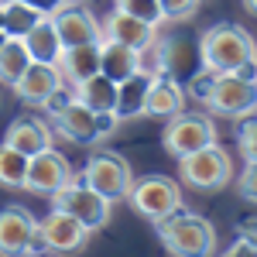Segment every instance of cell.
<instances>
[{"instance_id": "22", "label": "cell", "mask_w": 257, "mask_h": 257, "mask_svg": "<svg viewBox=\"0 0 257 257\" xmlns=\"http://www.w3.org/2000/svg\"><path fill=\"white\" fill-rule=\"evenodd\" d=\"M151 76L155 72H144L117 82V117L120 120H134L144 117V103H148V89H151Z\"/></svg>"}, {"instance_id": "1", "label": "cell", "mask_w": 257, "mask_h": 257, "mask_svg": "<svg viewBox=\"0 0 257 257\" xmlns=\"http://www.w3.org/2000/svg\"><path fill=\"white\" fill-rule=\"evenodd\" d=\"M199 52H202V65L213 69L219 76L237 72L243 62L257 59L254 38L240 28V24H213L202 38H199Z\"/></svg>"}, {"instance_id": "31", "label": "cell", "mask_w": 257, "mask_h": 257, "mask_svg": "<svg viewBox=\"0 0 257 257\" xmlns=\"http://www.w3.org/2000/svg\"><path fill=\"white\" fill-rule=\"evenodd\" d=\"M240 151H243V158L247 161H257V120H247V123H240Z\"/></svg>"}, {"instance_id": "4", "label": "cell", "mask_w": 257, "mask_h": 257, "mask_svg": "<svg viewBox=\"0 0 257 257\" xmlns=\"http://www.w3.org/2000/svg\"><path fill=\"white\" fill-rule=\"evenodd\" d=\"M127 199L134 206V213L148 216L151 223H158V219H165V216H172V213L182 209V189H178L175 178H165V175L138 178L131 185Z\"/></svg>"}, {"instance_id": "25", "label": "cell", "mask_w": 257, "mask_h": 257, "mask_svg": "<svg viewBox=\"0 0 257 257\" xmlns=\"http://www.w3.org/2000/svg\"><path fill=\"white\" fill-rule=\"evenodd\" d=\"M31 62H35V59H31V52H28L24 38H7V41H4V48H0V82L14 86V82L28 72Z\"/></svg>"}, {"instance_id": "15", "label": "cell", "mask_w": 257, "mask_h": 257, "mask_svg": "<svg viewBox=\"0 0 257 257\" xmlns=\"http://www.w3.org/2000/svg\"><path fill=\"white\" fill-rule=\"evenodd\" d=\"M185 110V86L165 72L151 76V89H148V103H144V117L172 120Z\"/></svg>"}, {"instance_id": "35", "label": "cell", "mask_w": 257, "mask_h": 257, "mask_svg": "<svg viewBox=\"0 0 257 257\" xmlns=\"http://www.w3.org/2000/svg\"><path fill=\"white\" fill-rule=\"evenodd\" d=\"M240 237L257 243V219H247V223H240Z\"/></svg>"}, {"instance_id": "39", "label": "cell", "mask_w": 257, "mask_h": 257, "mask_svg": "<svg viewBox=\"0 0 257 257\" xmlns=\"http://www.w3.org/2000/svg\"><path fill=\"white\" fill-rule=\"evenodd\" d=\"M223 257H233V254H223Z\"/></svg>"}, {"instance_id": "27", "label": "cell", "mask_w": 257, "mask_h": 257, "mask_svg": "<svg viewBox=\"0 0 257 257\" xmlns=\"http://www.w3.org/2000/svg\"><path fill=\"white\" fill-rule=\"evenodd\" d=\"M219 82V72H213V69H206V65H199L196 72L189 76V79L182 82L185 86V96H192L196 103H202V106H209V99H213V89H216Z\"/></svg>"}, {"instance_id": "34", "label": "cell", "mask_w": 257, "mask_h": 257, "mask_svg": "<svg viewBox=\"0 0 257 257\" xmlns=\"http://www.w3.org/2000/svg\"><path fill=\"white\" fill-rule=\"evenodd\" d=\"M226 254H233V257H257V243H250V240L240 237L237 243H233V247L226 250Z\"/></svg>"}, {"instance_id": "17", "label": "cell", "mask_w": 257, "mask_h": 257, "mask_svg": "<svg viewBox=\"0 0 257 257\" xmlns=\"http://www.w3.org/2000/svg\"><path fill=\"white\" fill-rule=\"evenodd\" d=\"M52 123H55V134L72 141V144H96L99 141L96 138V113L86 103H79V99H72L62 113H55Z\"/></svg>"}, {"instance_id": "12", "label": "cell", "mask_w": 257, "mask_h": 257, "mask_svg": "<svg viewBox=\"0 0 257 257\" xmlns=\"http://www.w3.org/2000/svg\"><path fill=\"white\" fill-rule=\"evenodd\" d=\"M72 178H76V172H72L69 158L59 155L55 148H48V151H41L35 158H28V182H24V189L38 192V196H55L62 185H69Z\"/></svg>"}, {"instance_id": "33", "label": "cell", "mask_w": 257, "mask_h": 257, "mask_svg": "<svg viewBox=\"0 0 257 257\" xmlns=\"http://www.w3.org/2000/svg\"><path fill=\"white\" fill-rule=\"evenodd\" d=\"M117 127H120L117 110H99V113H96V138L99 141L113 138V134H117Z\"/></svg>"}, {"instance_id": "6", "label": "cell", "mask_w": 257, "mask_h": 257, "mask_svg": "<svg viewBox=\"0 0 257 257\" xmlns=\"http://www.w3.org/2000/svg\"><path fill=\"white\" fill-rule=\"evenodd\" d=\"M52 206L62 209V213H69V216H76L89 230L106 226V219H110V199H103L96 189H89L82 178H72L69 185H62L59 192L52 196Z\"/></svg>"}, {"instance_id": "7", "label": "cell", "mask_w": 257, "mask_h": 257, "mask_svg": "<svg viewBox=\"0 0 257 257\" xmlns=\"http://www.w3.org/2000/svg\"><path fill=\"white\" fill-rule=\"evenodd\" d=\"M209 144H216V127L202 113H178L165 127V151L175 161L189 158V155H196Z\"/></svg>"}, {"instance_id": "24", "label": "cell", "mask_w": 257, "mask_h": 257, "mask_svg": "<svg viewBox=\"0 0 257 257\" xmlns=\"http://www.w3.org/2000/svg\"><path fill=\"white\" fill-rule=\"evenodd\" d=\"M76 99L86 103L93 113H99V110H117V82L110 79V76H103V72H96V76H89L86 82L76 86Z\"/></svg>"}, {"instance_id": "19", "label": "cell", "mask_w": 257, "mask_h": 257, "mask_svg": "<svg viewBox=\"0 0 257 257\" xmlns=\"http://www.w3.org/2000/svg\"><path fill=\"white\" fill-rule=\"evenodd\" d=\"M99 48H103V55H99V72H103V76H110L113 82L131 79V76H138L141 69H144V65H141L144 55H141L138 48H127V45L110 41V38L99 41Z\"/></svg>"}, {"instance_id": "8", "label": "cell", "mask_w": 257, "mask_h": 257, "mask_svg": "<svg viewBox=\"0 0 257 257\" xmlns=\"http://www.w3.org/2000/svg\"><path fill=\"white\" fill-rule=\"evenodd\" d=\"M38 219L21 206L0 209V257H38Z\"/></svg>"}, {"instance_id": "16", "label": "cell", "mask_w": 257, "mask_h": 257, "mask_svg": "<svg viewBox=\"0 0 257 257\" xmlns=\"http://www.w3.org/2000/svg\"><path fill=\"white\" fill-rule=\"evenodd\" d=\"M103 38L120 41L127 48H138V52H148L155 41H158V28L155 24H144V21L131 18L123 11H113L110 18L103 21Z\"/></svg>"}, {"instance_id": "37", "label": "cell", "mask_w": 257, "mask_h": 257, "mask_svg": "<svg viewBox=\"0 0 257 257\" xmlns=\"http://www.w3.org/2000/svg\"><path fill=\"white\" fill-rule=\"evenodd\" d=\"M243 7H247L250 14H257V0H243Z\"/></svg>"}, {"instance_id": "18", "label": "cell", "mask_w": 257, "mask_h": 257, "mask_svg": "<svg viewBox=\"0 0 257 257\" xmlns=\"http://www.w3.org/2000/svg\"><path fill=\"white\" fill-rule=\"evenodd\" d=\"M4 144L14 148V151H21V155H28V158H35V155H41V151L52 148V127L38 117H21L7 127Z\"/></svg>"}, {"instance_id": "9", "label": "cell", "mask_w": 257, "mask_h": 257, "mask_svg": "<svg viewBox=\"0 0 257 257\" xmlns=\"http://www.w3.org/2000/svg\"><path fill=\"white\" fill-rule=\"evenodd\" d=\"M148 55H155V72H165V76H172L178 82H185L202 65V52L189 38H165V35H158V41L148 48Z\"/></svg>"}, {"instance_id": "11", "label": "cell", "mask_w": 257, "mask_h": 257, "mask_svg": "<svg viewBox=\"0 0 257 257\" xmlns=\"http://www.w3.org/2000/svg\"><path fill=\"white\" fill-rule=\"evenodd\" d=\"M89 226H82L76 216H69V213H62L52 206V213L38 223V240L45 250H59V254H76L86 247V240H89Z\"/></svg>"}, {"instance_id": "30", "label": "cell", "mask_w": 257, "mask_h": 257, "mask_svg": "<svg viewBox=\"0 0 257 257\" xmlns=\"http://www.w3.org/2000/svg\"><path fill=\"white\" fill-rule=\"evenodd\" d=\"M72 99H76V86L69 82V86H59V89H55L52 96L45 99L41 106H45V113H48V117H55V113H62V110L72 103Z\"/></svg>"}, {"instance_id": "10", "label": "cell", "mask_w": 257, "mask_h": 257, "mask_svg": "<svg viewBox=\"0 0 257 257\" xmlns=\"http://www.w3.org/2000/svg\"><path fill=\"white\" fill-rule=\"evenodd\" d=\"M52 21L62 35L65 48H76V45H89V41H103V24L96 21V14L79 4V0H62V7L52 11Z\"/></svg>"}, {"instance_id": "28", "label": "cell", "mask_w": 257, "mask_h": 257, "mask_svg": "<svg viewBox=\"0 0 257 257\" xmlns=\"http://www.w3.org/2000/svg\"><path fill=\"white\" fill-rule=\"evenodd\" d=\"M113 11H123L131 18L144 21V24H165V14H161V4L158 0H113Z\"/></svg>"}, {"instance_id": "23", "label": "cell", "mask_w": 257, "mask_h": 257, "mask_svg": "<svg viewBox=\"0 0 257 257\" xmlns=\"http://www.w3.org/2000/svg\"><path fill=\"white\" fill-rule=\"evenodd\" d=\"M45 18L38 7L24 4V0H0V28L7 38H24L38 21Z\"/></svg>"}, {"instance_id": "20", "label": "cell", "mask_w": 257, "mask_h": 257, "mask_svg": "<svg viewBox=\"0 0 257 257\" xmlns=\"http://www.w3.org/2000/svg\"><path fill=\"white\" fill-rule=\"evenodd\" d=\"M24 45H28V52H31L35 62H48V65H59L62 52H65L62 35H59V28H55V21H52V14H45V18L24 35Z\"/></svg>"}, {"instance_id": "14", "label": "cell", "mask_w": 257, "mask_h": 257, "mask_svg": "<svg viewBox=\"0 0 257 257\" xmlns=\"http://www.w3.org/2000/svg\"><path fill=\"white\" fill-rule=\"evenodd\" d=\"M59 86H65V76H62L59 65H48V62H31V65H28V72L14 82V93H18V99H24V103L41 106V103L52 96Z\"/></svg>"}, {"instance_id": "36", "label": "cell", "mask_w": 257, "mask_h": 257, "mask_svg": "<svg viewBox=\"0 0 257 257\" xmlns=\"http://www.w3.org/2000/svg\"><path fill=\"white\" fill-rule=\"evenodd\" d=\"M24 4H31V7H38L41 14H52L55 7H62V0H24Z\"/></svg>"}, {"instance_id": "5", "label": "cell", "mask_w": 257, "mask_h": 257, "mask_svg": "<svg viewBox=\"0 0 257 257\" xmlns=\"http://www.w3.org/2000/svg\"><path fill=\"white\" fill-rule=\"evenodd\" d=\"M178 172H182L185 185H192L199 192H216L233 178V161L219 144H209V148L178 161Z\"/></svg>"}, {"instance_id": "29", "label": "cell", "mask_w": 257, "mask_h": 257, "mask_svg": "<svg viewBox=\"0 0 257 257\" xmlns=\"http://www.w3.org/2000/svg\"><path fill=\"white\" fill-rule=\"evenodd\" d=\"M161 4V14H165V21H189L192 14L199 11V0H158Z\"/></svg>"}, {"instance_id": "13", "label": "cell", "mask_w": 257, "mask_h": 257, "mask_svg": "<svg viewBox=\"0 0 257 257\" xmlns=\"http://www.w3.org/2000/svg\"><path fill=\"white\" fill-rule=\"evenodd\" d=\"M209 110L216 117H233V120L250 117L257 110V82H247L240 76H233V72L219 76L213 99H209Z\"/></svg>"}, {"instance_id": "38", "label": "cell", "mask_w": 257, "mask_h": 257, "mask_svg": "<svg viewBox=\"0 0 257 257\" xmlns=\"http://www.w3.org/2000/svg\"><path fill=\"white\" fill-rule=\"evenodd\" d=\"M4 41H7V35H4V28H0V48H4Z\"/></svg>"}, {"instance_id": "21", "label": "cell", "mask_w": 257, "mask_h": 257, "mask_svg": "<svg viewBox=\"0 0 257 257\" xmlns=\"http://www.w3.org/2000/svg\"><path fill=\"white\" fill-rule=\"evenodd\" d=\"M99 55H103L99 41L65 48V52H62V59H59V69H62V76H65V82L79 86V82H86L89 76H96V72H99Z\"/></svg>"}, {"instance_id": "32", "label": "cell", "mask_w": 257, "mask_h": 257, "mask_svg": "<svg viewBox=\"0 0 257 257\" xmlns=\"http://www.w3.org/2000/svg\"><path fill=\"white\" fill-rule=\"evenodd\" d=\"M237 189L243 199H250V202H257V161H247V168L240 172L237 178Z\"/></svg>"}, {"instance_id": "26", "label": "cell", "mask_w": 257, "mask_h": 257, "mask_svg": "<svg viewBox=\"0 0 257 257\" xmlns=\"http://www.w3.org/2000/svg\"><path fill=\"white\" fill-rule=\"evenodd\" d=\"M28 182V155L0 144V185L4 189H24Z\"/></svg>"}, {"instance_id": "3", "label": "cell", "mask_w": 257, "mask_h": 257, "mask_svg": "<svg viewBox=\"0 0 257 257\" xmlns=\"http://www.w3.org/2000/svg\"><path fill=\"white\" fill-rule=\"evenodd\" d=\"M82 182H86L89 189H96L103 199L113 202V199H127L131 185H134V172H131V165H127L123 155L99 148V151H93L89 161H86Z\"/></svg>"}, {"instance_id": "2", "label": "cell", "mask_w": 257, "mask_h": 257, "mask_svg": "<svg viewBox=\"0 0 257 257\" xmlns=\"http://www.w3.org/2000/svg\"><path fill=\"white\" fill-rule=\"evenodd\" d=\"M158 226L161 243L175 257H209L216 250V230L209 226V219L196 216V213H172L155 223Z\"/></svg>"}]
</instances>
